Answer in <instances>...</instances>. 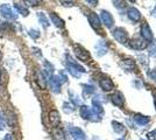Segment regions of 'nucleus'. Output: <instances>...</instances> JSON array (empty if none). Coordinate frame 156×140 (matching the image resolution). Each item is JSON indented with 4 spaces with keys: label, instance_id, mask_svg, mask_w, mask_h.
I'll return each instance as SVG.
<instances>
[{
    "label": "nucleus",
    "instance_id": "f257e3e1",
    "mask_svg": "<svg viewBox=\"0 0 156 140\" xmlns=\"http://www.w3.org/2000/svg\"><path fill=\"white\" fill-rule=\"evenodd\" d=\"M64 82H66V76H64L62 73L59 74V75H51L50 78H49L50 88H51L52 91L56 93H58L61 91V85Z\"/></svg>",
    "mask_w": 156,
    "mask_h": 140
},
{
    "label": "nucleus",
    "instance_id": "f03ea898",
    "mask_svg": "<svg viewBox=\"0 0 156 140\" xmlns=\"http://www.w3.org/2000/svg\"><path fill=\"white\" fill-rule=\"evenodd\" d=\"M66 67H68V70H69V73L71 74L72 76H75V77H79V76H80V74L84 73V71H85L84 68L80 67L78 63H76V62L72 60L70 56H68V61H66Z\"/></svg>",
    "mask_w": 156,
    "mask_h": 140
},
{
    "label": "nucleus",
    "instance_id": "7ed1b4c3",
    "mask_svg": "<svg viewBox=\"0 0 156 140\" xmlns=\"http://www.w3.org/2000/svg\"><path fill=\"white\" fill-rule=\"evenodd\" d=\"M0 14H1L2 18H5V19H7V20H9V21L15 20V19L18 18L16 12H15L9 5H7V4H2V5L0 6Z\"/></svg>",
    "mask_w": 156,
    "mask_h": 140
},
{
    "label": "nucleus",
    "instance_id": "20e7f679",
    "mask_svg": "<svg viewBox=\"0 0 156 140\" xmlns=\"http://www.w3.org/2000/svg\"><path fill=\"white\" fill-rule=\"evenodd\" d=\"M79 113H80V117H82L83 119H89V120H92V121H98L94 117H99V116H97L90 107L86 106V105H82V106H80V109H79Z\"/></svg>",
    "mask_w": 156,
    "mask_h": 140
},
{
    "label": "nucleus",
    "instance_id": "39448f33",
    "mask_svg": "<svg viewBox=\"0 0 156 140\" xmlns=\"http://www.w3.org/2000/svg\"><path fill=\"white\" fill-rule=\"evenodd\" d=\"M73 52H75V55L77 56L78 60L83 61V62H87V61L90 60V54L87 53L82 46L75 45L73 46Z\"/></svg>",
    "mask_w": 156,
    "mask_h": 140
},
{
    "label": "nucleus",
    "instance_id": "423d86ee",
    "mask_svg": "<svg viewBox=\"0 0 156 140\" xmlns=\"http://www.w3.org/2000/svg\"><path fill=\"white\" fill-rule=\"evenodd\" d=\"M113 36L115 38V40L120 43H126L127 39H128V34L125 31L124 28L121 27H118L115 29H113Z\"/></svg>",
    "mask_w": 156,
    "mask_h": 140
},
{
    "label": "nucleus",
    "instance_id": "0eeeda50",
    "mask_svg": "<svg viewBox=\"0 0 156 140\" xmlns=\"http://www.w3.org/2000/svg\"><path fill=\"white\" fill-rule=\"evenodd\" d=\"M49 123L52 127L57 128V126L61 123V117H59V112L57 110H51L49 112Z\"/></svg>",
    "mask_w": 156,
    "mask_h": 140
},
{
    "label": "nucleus",
    "instance_id": "6e6552de",
    "mask_svg": "<svg viewBox=\"0 0 156 140\" xmlns=\"http://www.w3.org/2000/svg\"><path fill=\"white\" fill-rule=\"evenodd\" d=\"M99 84H100L101 89L105 90V91H110V90H112V89L114 88V83L112 82V80H110V78L106 77V76H103V77L100 78Z\"/></svg>",
    "mask_w": 156,
    "mask_h": 140
},
{
    "label": "nucleus",
    "instance_id": "1a4fd4ad",
    "mask_svg": "<svg viewBox=\"0 0 156 140\" xmlns=\"http://www.w3.org/2000/svg\"><path fill=\"white\" fill-rule=\"evenodd\" d=\"M111 100H112V103L114 104V105H117L119 107H122L125 104V97L122 96V93L121 92H115L113 93L112 96H111Z\"/></svg>",
    "mask_w": 156,
    "mask_h": 140
},
{
    "label": "nucleus",
    "instance_id": "9d476101",
    "mask_svg": "<svg viewBox=\"0 0 156 140\" xmlns=\"http://www.w3.org/2000/svg\"><path fill=\"white\" fill-rule=\"evenodd\" d=\"M129 46L134 49H139V50H142L144 48H147L148 43L143 39H133V40L129 42Z\"/></svg>",
    "mask_w": 156,
    "mask_h": 140
},
{
    "label": "nucleus",
    "instance_id": "9b49d317",
    "mask_svg": "<svg viewBox=\"0 0 156 140\" xmlns=\"http://www.w3.org/2000/svg\"><path fill=\"white\" fill-rule=\"evenodd\" d=\"M70 134L72 135L73 140H86L85 133L78 127H70Z\"/></svg>",
    "mask_w": 156,
    "mask_h": 140
},
{
    "label": "nucleus",
    "instance_id": "f8f14e48",
    "mask_svg": "<svg viewBox=\"0 0 156 140\" xmlns=\"http://www.w3.org/2000/svg\"><path fill=\"white\" fill-rule=\"evenodd\" d=\"M141 35H142L143 40H151L153 39V33H151V29H150V27L148 26V23H143L142 26H141Z\"/></svg>",
    "mask_w": 156,
    "mask_h": 140
},
{
    "label": "nucleus",
    "instance_id": "ddd939ff",
    "mask_svg": "<svg viewBox=\"0 0 156 140\" xmlns=\"http://www.w3.org/2000/svg\"><path fill=\"white\" fill-rule=\"evenodd\" d=\"M87 18H89V21H90V25H91L94 29H98V31H99L101 25H100V19H99V16H98L97 14L90 13Z\"/></svg>",
    "mask_w": 156,
    "mask_h": 140
},
{
    "label": "nucleus",
    "instance_id": "4468645a",
    "mask_svg": "<svg viewBox=\"0 0 156 140\" xmlns=\"http://www.w3.org/2000/svg\"><path fill=\"white\" fill-rule=\"evenodd\" d=\"M36 83H37V85L40 87V89H42V90H44L47 88V80H46V76H44V74L42 73V71H36Z\"/></svg>",
    "mask_w": 156,
    "mask_h": 140
},
{
    "label": "nucleus",
    "instance_id": "2eb2a0df",
    "mask_svg": "<svg viewBox=\"0 0 156 140\" xmlns=\"http://www.w3.org/2000/svg\"><path fill=\"white\" fill-rule=\"evenodd\" d=\"M100 18H101L103 22L106 25V27L113 26V16H112L108 12H106V11H101V12H100Z\"/></svg>",
    "mask_w": 156,
    "mask_h": 140
},
{
    "label": "nucleus",
    "instance_id": "dca6fc26",
    "mask_svg": "<svg viewBox=\"0 0 156 140\" xmlns=\"http://www.w3.org/2000/svg\"><path fill=\"white\" fill-rule=\"evenodd\" d=\"M127 15H128V18H129L130 20L135 21V22L141 19V14H140V12L137 11L136 8H134V7H132V8H129V9H128Z\"/></svg>",
    "mask_w": 156,
    "mask_h": 140
},
{
    "label": "nucleus",
    "instance_id": "f3484780",
    "mask_svg": "<svg viewBox=\"0 0 156 140\" xmlns=\"http://www.w3.org/2000/svg\"><path fill=\"white\" fill-rule=\"evenodd\" d=\"M133 119H134V121L136 123L137 125H140V126H144V125H147L150 121V119L148 117L141 116V114H135V116L133 117Z\"/></svg>",
    "mask_w": 156,
    "mask_h": 140
},
{
    "label": "nucleus",
    "instance_id": "a211bd4d",
    "mask_svg": "<svg viewBox=\"0 0 156 140\" xmlns=\"http://www.w3.org/2000/svg\"><path fill=\"white\" fill-rule=\"evenodd\" d=\"M50 19H51L52 23L57 28H63L64 27V21L62 20L56 13H50Z\"/></svg>",
    "mask_w": 156,
    "mask_h": 140
},
{
    "label": "nucleus",
    "instance_id": "6ab92c4d",
    "mask_svg": "<svg viewBox=\"0 0 156 140\" xmlns=\"http://www.w3.org/2000/svg\"><path fill=\"white\" fill-rule=\"evenodd\" d=\"M14 8L16 9V12L19 14H21L22 16H27L29 14V11L26 6H23L22 4H19V2H14Z\"/></svg>",
    "mask_w": 156,
    "mask_h": 140
},
{
    "label": "nucleus",
    "instance_id": "aec40b11",
    "mask_svg": "<svg viewBox=\"0 0 156 140\" xmlns=\"http://www.w3.org/2000/svg\"><path fill=\"white\" fill-rule=\"evenodd\" d=\"M112 125H113V130L115 131V133H118V134L126 133V127H125L122 124H120V123H118V121H113Z\"/></svg>",
    "mask_w": 156,
    "mask_h": 140
},
{
    "label": "nucleus",
    "instance_id": "412c9836",
    "mask_svg": "<svg viewBox=\"0 0 156 140\" xmlns=\"http://www.w3.org/2000/svg\"><path fill=\"white\" fill-rule=\"evenodd\" d=\"M54 139L55 140H66L63 130H61V128H56V130L54 131Z\"/></svg>",
    "mask_w": 156,
    "mask_h": 140
},
{
    "label": "nucleus",
    "instance_id": "4be33fe9",
    "mask_svg": "<svg viewBox=\"0 0 156 140\" xmlns=\"http://www.w3.org/2000/svg\"><path fill=\"white\" fill-rule=\"evenodd\" d=\"M37 18H39L40 23H41L42 26L44 27V28H47V27L49 26V21H48V19H47V16L44 15V13H42V12H40V13H37Z\"/></svg>",
    "mask_w": 156,
    "mask_h": 140
},
{
    "label": "nucleus",
    "instance_id": "5701e85b",
    "mask_svg": "<svg viewBox=\"0 0 156 140\" xmlns=\"http://www.w3.org/2000/svg\"><path fill=\"white\" fill-rule=\"evenodd\" d=\"M28 34H29V36L33 38L34 40H36V39H39L40 38V32L39 31H36V29H29Z\"/></svg>",
    "mask_w": 156,
    "mask_h": 140
},
{
    "label": "nucleus",
    "instance_id": "b1692460",
    "mask_svg": "<svg viewBox=\"0 0 156 140\" xmlns=\"http://www.w3.org/2000/svg\"><path fill=\"white\" fill-rule=\"evenodd\" d=\"M63 107H64V111L66 113H71L72 111L75 110V107H72V105L69 104V103H64V104H63Z\"/></svg>",
    "mask_w": 156,
    "mask_h": 140
},
{
    "label": "nucleus",
    "instance_id": "393cba45",
    "mask_svg": "<svg viewBox=\"0 0 156 140\" xmlns=\"http://www.w3.org/2000/svg\"><path fill=\"white\" fill-rule=\"evenodd\" d=\"M84 92L85 95H91L94 92V88L92 85H84Z\"/></svg>",
    "mask_w": 156,
    "mask_h": 140
},
{
    "label": "nucleus",
    "instance_id": "a878e982",
    "mask_svg": "<svg viewBox=\"0 0 156 140\" xmlns=\"http://www.w3.org/2000/svg\"><path fill=\"white\" fill-rule=\"evenodd\" d=\"M147 138H148L149 140H156V130L150 131L149 133L147 134Z\"/></svg>",
    "mask_w": 156,
    "mask_h": 140
},
{
    "label": "nucleus",
    "instance_id": "bb28decb",
    "mask_svg": "<svg viewBox=\"0 0 156 140\" xmlns=\"http://www.w3.org/2000/svg\"><path fill=\"white\" fill-rule=\"evenodd\" d=\"M149 52H150V55L156 56V43H153V46L150 47Z\"/></svg>",
    "mask_w": 156,
    "mask_h": 140
},
{
    "label": "nucleus",
    "instance_id": "cd10ccee",
    "mask_svg": "<svg viewBox=\"0 0 156 140\" xmlns=\"http://www.w3.org/2000/svg\"><path fill=\"white\" fill-rule=\"evenodd\" d=\"M25 4H30V6H36V5H39L40 1H25Z\"/></svg>",
    "mask_w": 156,
    "mask_h": 140
},
{
    "label": "nucleus",
    "instance_id": "c85d7f7f",
    "mask_svg": "<svg viewBox=\"0 0 156 140\" xmlns=\"http://www.w3.org/2000/svg\"><path fill=\"white\" fill-rule=\"evenodd\" d=\"M149 76L154 81H156V70H153V71H150V73H149Z\"/></svg>",
    "mask_w": 156,
    "mask_h": 140
},
{
    "label": "nucleus",
    "instance_id": "c756f323",
    "mask_svg": "<svg viewBox=\"0 0 156 140\" xmlns=\"http://www.w3.org/2000/svg\"><path fill=\"white\" fill-rule=\"evenodd\" d=\"M4 140H13V135L11 133H7L5 137H4Z\"/></svg>",
    "mask_w": 156,
    "mask_h": 140
},
{
    "label": "nucleus",
    "instance_id": "7c9ffc66",
    "mask_svg": "<svg viewBox=\"0 0 156 140\" xmlns=\"http://www.w3.org/2000/svg\"><path fill=\"white\" fill-rule=\"evenodd\" d=\"M62 4H63L64 6H72V4H73V2H68V1H62Z\"/></svg>",
    "mask_w": 156,
    "mask_h": 140
},
{
    "label": "nucleus",
    "instance_id": "2f4dec72",
    "mask_svg": "<svg viewBox=\"0 0 156 140\" xmlns=\"http://www.w3.org/2000/svg\"><path fill=\"white\" fill-rule=\"evenodd\" d=\"M4 128H5V126H4V123H1V121H0V131H2Z\"/></svg>",
    "mask_w": 156,
    "mask_h": 140
},
{
    "label": "nucleus",
    "instance_id": "473e14b6",
    "mask_svg": "<svg viewBox=\"0 0 156 140\" xmlns=\"http://www.w3.org/2000/svg\"><path fill=\"white\" fill-rule=\"evenodd\" d=\"M0 83H1V69H0Z\"/></svg>",
    "mask_w": 156,
    "mask_h": 140
},
{
    "label": "nucleus",
    "instance_id": "72a5a7b5",
    "mask_svg": "<svg viewBox=\"0 0 156 140\" xmlns=\"http://www.w3.org/2000/svg\"><path fill=\"white\" fill-rule=\"evenodd\" d=\"M0 60H1V53H0Z\"/></svg>",
    "mask_w": 156,
    "mask_h": 140
},
{
    "label": "nucleus",
    "instance_id": "f704fd0d",
    "mask_svg": "<svg viewBox=\"0 0 156 140\" xmlns=\"http://www.w3.org/2000/svg\"><path fill=\"white\" fill-rule=\"evenodd\" d=\"M120 140H124V139H120Z\"/></svg>",
    "mask_w": 156,
    "mask_h": 140
}]
</instances>
